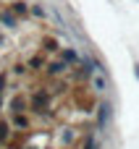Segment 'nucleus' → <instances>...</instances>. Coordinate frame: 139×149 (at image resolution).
I'll return each mask as SVG.
<instances>
[{
  "label": "nucleus",
  "instance_id": "nucleus-5",
  "mask_svg": "<svg viewBox=\"0 0 139 149\" xmlns=\"http://www.w3.org/2000/svg\"><path fill=\"white\" fill-rule=\"evenodd\" d=\"M13 126H21V128H24V126H29V120H26L24 115H13Z\"/></svg>",
  "mask_w": 139,
  "mask_h": 149
},
{
  "label": "nucleus",
  "instance_id": "nucleus-6",
  "mask_svg": "<svg viewBox=\"0 0 139 149\" xmlns=\"http://www.w3.org/2000/svg\"><path fill=\"white\" fill-rule=\"evenodd\" d=\"M5 134H8V126H5V123H0V139H5Z\"/></svg>",
  "mask_w": 139,
  "mask_h": 149
},
{
  "label": "nucleus",
  "instance_id": "nucleus-3",
  "mask_svg": "<svg viewBox=\"0 0 139 149\" xmlns=\"http://www.w3.org/2000/svg\"><path fill=\"white\" fill-rule=\"evenodd\" d=\"M47 71H50V73H63V71H66V63H63V60H55V63L47 65Z\"/></svg>",
  "mask_w": 139,
  "mask_h": 149
},
{
  "label": "nucleus",
  "instance_id": "nucleus-4",
  "mask_svg": "<svg viewBox=\"0 0 139 149\" xmlns=\"http://www.w3.org/2000/svg\"><path fill=\"white\" fill-rule=\"evenodd\" d=\"M95 89H97V92H105V89H108V81H105V76H102V73H97V76H95Z\"/></svg>",
  "mask_w": 139,
  "mask_h": 149
},
{
  "label": "nucleus",
  "instance_id": "nucleus-2",
  "mask_svg": "<svg viewBox=\"0 0 139 149\" xmlns=\"http://www.w3.org/2000/svg\"><path fill=\"white\" fill-rule=\"evenodd\" d=\"M63 63H79V52L76 50H66L63 52Z\"/></svg>",
  "mask_w": 139,
  "mask_h": 149
},
{
  "label": "nucleus",
  "instance_id": "nucleus-1",
  "mask_svg": "<svg viewBox=\"0 0 139 149\" xmlns=\"http://www.w3.org/2000/svg\"><path fill=\"white\" fill-rule=\"evenodd\" d=\"M108 118H110V105L105 102V105H100V126H105Z\"/></svg>",
  "mask_w": 139,
  "mask_h": 149
}]
</instances>
